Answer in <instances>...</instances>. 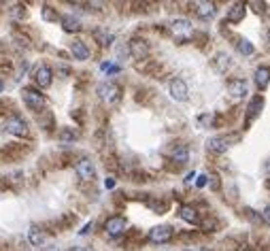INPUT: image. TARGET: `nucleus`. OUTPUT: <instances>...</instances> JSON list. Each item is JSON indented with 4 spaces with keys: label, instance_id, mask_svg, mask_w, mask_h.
Masks as SVG:
<instances>
[{
    "label": "nucleus",
    "instance_id": "nucleus-1",
    "mask_svg": "<svg viewBox=\"0 0 270 251\" xmlns=\"http://www.w3.org/2000/svg\"><path fill=\"white\" fill-rule=\"evenodd\" d=\"M21 98H23V102H26V107H30L32 111L45 109V96L40 94L39 90H34V87H26V90L21 92Z\"/></svg>",
    "mask_w": 270,
    "mask_h": 251
},
{
    "label": "nucleus",
    "instance_id": "nucleus-2",
    "mask_svg": "<svg viewBox=\"0 0 270 251\" xmlns=\"http://www.w3.org/2000/svg\"><path fill=\"white\" fill-rule=\"evenodd\" d=\"M98 96H100V100H104L107 104H115V102H119V98H121V90L115 83L107 81V83L98 85Z\"/></svg>",
    "mask_w": 270,
    "mask_h": 251
},
{
    "label": "nucleus",
    "instance_id": "nucleus-3",
    "mask_svg": "<svg viewBox=\"0 0 270 251\" xmlns=\"http://www.w3.org/2000/svg\"><path fill=\"white\" fill-rule=\"evenodd\" d=\"M4 132L13 134V136H26L28 124L19 117V115H11V117H7V121H4Z\"/></svg>",
    "mask_w": 270,
    "mask_h": 251
},
{
    "label": "nucleus",
    "instance_id": "nucleus-4",
    "mask_svg": "<svg viewBox=\"0 0 270 251\" xmlns=\"http://www.w3.org/2000/svg\"><path fill=\"white\" fill-rule=\"evenodd\" d=\"M168 92H170V96H173L174 100H179V102H185L187 98H190V87H187V83L183 79H173V81H170Z\"/></svg>",
    "mask_w": 270,
    "mask_h": 251
},
{
    "label": "nucleus",
    "instance_id": "nucleus-5",
    "mask_svg": "<svg viewBox=\"0 0 270 251\" xmlns=\"http://www.w3.org/2000/svg\"><path fill=\"white\" fill-rule=\"evenodd\" d=\"M170 238H173V228L170 226H155V228L149 230V241L151 243L162 245V243H168Z\"/></svg>",
    "mask_w": 270,
    "mask_h": 251
},
{
    "label": "nucleus",
    "instance_id": "nucleus-6",
    "mask_svg": "<svg viewBox=\"0 0 270 251\" xmlns=\"http://www.w3.org/2000/svg\"><path fill=\"white\" fill-rule=\"evenodd\" d=\"M75 173H77V177L81 181H92L96 177V166H94V162H90V160H79L77 164H75Z\"/></svg>",
    "mask_w": 270,
    "mask_h": 251
},
{
    "label": "nucleus",
    "instance_id": "nucleus-7",
    "mask_svg": "<svg viewBox=\"0 0 270 251\" xmlns=\"http://www.w3.org/2000/svg\"><path fill=\"white\" fill-rule=\"evenodd\" d=\"M126 219L124 217H119V215H115V217H109L107 219V224H104V230H107V234L109 236H119V234H124L126 232Z\"/></svg>",
    "mask_w": 270,
    "mask_h": 251
},
{
    "label": "nucleus",
    "instance_id": "nucleus-8",
    "mask_svg": "<svg viewBox=\"0 0 270 251\" xmlns=\"http://www.w3.org/2000/svg\"><path fill=\"white\" fill-rule=\"evenodd\" d=\"M34 81H37L39 87H49L51 81H54V71L49 66H39L37 73H34Z\"/></svg>",
    "mask_w": 270,
    "mask_h": 251
},
{
    "label": "nucleus",
    "instance_id": "nucleus-9",
    "mask_svg": "<svg viewBox=\"0 0 270 251\" xmlns=\"http://www.w3.org/2000/svg\"><path fill=\"white\" fill-rule=\"evenodd\" d=\"M170 30L177 39H187L192 34V24L187 19H174L173 24H170Z\"/></svg>",
    "mask_w": 270,
    "mask_h": 251
},
{
    "label": "nucleus",
    "instance_id": "nucleus-10",
    "mask_svg": "<svg viewBox=\"0 0 270 251\" xmlns=\"http://www.w3.org/2000/svg\"><path fill=\"white\" fill-rule=\"evenodd\" d=\"M128 49H130V54L136 58V60H143V58L149 56V45L145 43V40H138V39H134L128 43Z\"/></svg>",
    "mask_w": 270,
    "mask_h": 251
},
{
    "label": "nucleus",
    "instance_id": "nucleus-11",
    "mask_svg": "<svg viewBox=\"0 0 270 251\" xmlns=\"http://www.w3.org/2000/svg\"><path fill=\"white\" fill-rule=\"evenodd\" d=\"M228 92H230V96L234 100H238V98H243L247 94V81H243V79L230 81V83H228Z\"/></svg>",
    "mask_w": 270,
    "mask_h": 251
},
{
    "label": "nucleus",
    "instance_id": "nucleus-12",
    "mask_svg": "<svg viewBox=\"0 0 270 251\" xmlns=\"http://www.w3.org/2000/svg\"><path fill=\"white\" fill-rule=\"evenodd\" d=\"M193 11H196V15L200 17V19H211V17L217 13L213 2H193Z\"/></svg>",
    "mask_w": 270,
    "mask_h": 251
},
{
    "label": "nucleus",
    "instance_id": "nucleus-13",
    "mask_svg": "<svg viewBox=\"0 0 270 251\" xmlns=\"http://www.w3.org/2000/svg\"><path fill=\"white\" fill-rule=\"evenodd\" d=\"M245 4L243 2H234L230 9H228V15H226V19L230 21V24H238V21H243V17H245Z\"/></svg>",
    "mask_w": 270,
    "mask_h": 251
},
{
    "label": "nucleus",
    "instance_id": "nucleus-14",
    "mask_svg": "<svg viewBox=\"0 0 270 251\" xmlns=\"http://www.w3.org/2000/svg\"><path fill=\"white\" fill-rule=\"evenodd\" d=\"M70 54H73V58L75 60H87L90 58V47L83 43V40H75L73 45H70Z\"/></svg>",
    "mask_w": 270,
    "mask_h": 251
},
{
    "label": "nucleus",
    "instance_id": "nucleus-15",
    "mask_svg": "<svg viewBox=\"0 0 270 251\" xmlns=\"http://www.w3.org/2000/svg\"><path fill=\"white\" fill-rule=\"evenodd\" d=\"M45 241H47V236H45V232L40 230V228L32 226L30 230H28V243H30L32 247H43Z\"/></svg>",
    "mask_w": 270,
    "mask_h": 251
},
{
    "label": "nucleus",
    "instance_id": "nucleus-16",
    "mask_svg": "<svg viewBox=\"0 0 270 251\" xmlns=\"http://www.w3.org/2000/svg\"><path fill=\"white\" fill-rule=\"evenodd\" d=\"M207 149L213 151V154H224V151L228 149V141L224 136H213L207 141Z\"/></svg>",
    "mask_w": 270,
    "mask_h": 251
},
{
    "label": "nucleus",
    "instance_id": "nucleus-17",
    "mask_svg": "<svg viewBox=\"0 0 270 251\" xmlns=\"http://www.w3.org/2000/svg\"><path fill=\"white\" fill-rule=\"evenodd\" d=\"M170 157H173V162H177V164H187V162H190V149H187L185 145H179V147L173 149Z\"/></svg>",
    "mask_w": 270,
    "mask_h": 251
},
{
    "label": "nucleus",
    "instance_id": "nucleus-18",
    "mask_svg": "<svg viewBox=\"0 0 270 251\" xmlns=\"http://www.w3.org/2000/svg\"><path fill=\"white\" fill-rule=\"evenodd\" d=\"M255 83H257L260 90H266L268 83H270V68H266V66L257 68L255 71Z\"/></svg>",
    "mask_w": 270,
    "mask_h": 251
},
{
    "label": "nucleus",
    "instance_id": "nucleus-19",
    "mask_svg": "<svg viewBox=\"0 0 270 251\" xmlns=\"http://www.w3.org/2000/svg\"><path fill=\"white\" fill-rule=\"evenodd\" d=\"M179 217L187 221V224H198L200 221V217H198V211L193 207H181L179 209Z\"/></svg>",
    "mask_w": 270,
    "mask_h": 251
},
{
    "label": "nucleus",
    "instance_id": "nucleus-20",
    "mask_svg": "<svg viewBox=\"0 0 270 251\" xmlns=\"http://www.w3.org/2000/svg\"><path fill=\"white\" fill-rule=\"evenodd\" d=\"M62 28H64V32H79L81 21L75 15H64L62 17Z\"/></svg>",
    "mask_w": 270,
    "mask_h": 251
},
{
    "label": "nucleus",
    "instance_id": "nucleus-21",
    "mask_svg": "<svg viewBox=\"0 0 270 251\" xmlns=\"http://www.w3.org/2000/svg\"><path fill=\"white\" fill-rule=\"evenodd\" d=\"M262 107H264V98L262 96H257V98H253L251 100V104H249V109H247V121H251V119H255L257 115H260V111H262Z\"/></svg>",
    "mask_w": 270,
    "mask_h": 251
},
{
    "label": "nucleus",
    "instance_id": "nucleus-22",
    "mask_svg": "<svg viewBox=\"0 0 270 251\" xmlns=\"http://www.w3.org/2000/svg\"><path fill=\"white\" fill-rule=\"evenodd\" d=\"M236 47H238V51L243 56H251V54H253V45H251L247 39H240L238 43H236Z\"/></svg>",
    "mask_w": 270,
    "mask_h": 251
},
{
    "label": "nucleus",
    "instance_id": "nucleus-23",
    "mask_svg": "<svg viewBox=\"0 0 270 251\" xmlns=\"http://www.w3.org/2000/svg\"><path fill=\"white\" fill-rule=\"evenodd\" d=\"M230 66H232L230 56H226V54H219V56H217V68H219L221 73H226Z\"/></svg>",
    "mask_w": 270,
    "mask_h": 251
},
{
    "label": "nucleus",
    "instance_id": "nucleus-24",
    "mask_svg": "<svg viewBox=\"0 0 270 251\" xmlns=\"http://www.w3.org/2000/svg\"><path fill=\"white\" fill-rule=\"evenodd\" d=\"M96 39L100 40V45H111L113 43V34L107 30H96Z\"/></svg>",
    "mask_w": 270,
    "mask_h": 251
},
{
    "label": "nucleus",
    "instance_id": "nucleus-25",
    "mask_svg": "<svg viewBox=\"0 0 270 251\" xmlns=\"http://www.w3.org/2000/svg\"><path fill=\"white\" fill-rule=\"evenodd\" d=\"M215 113H204V115H200V117H198V124L200 126H204V128H209V126H213L215 124Z\"/></svg>",
    "mask_w": 270,
    "mask_h": 251
},
{
    "label": "nucleus",
    "instance_id": "nucleus-26",
    "mask_svg": "<svg viewBox=\"0 0 270 251\" xmlns=\"http://www.w3.org/2000/svg\"><path fill=\"white\" fill-rule=\"evenodd\" d=\"M43 19H47V21H54V19H56L54 9H51V7H43Z\"/></svg>",
    "mask_w": 270,
    "mask_h": 251
},
{
    "label": "nucleus",
    "instance_id": "nucleus-27",
    "mask_svg": "<svg viewBox=\"0 0 270 251\" xmlns=\"http://www.w3.org/2000/svg\"><path fill=\"white\" fill-rule=\"evenodd\" d=\"M249 4L253 7L255 13H264V11H266V4H264V2H249Z\"/></svg>",
    "mask_w": 270,
    "mask_h": 251
},
{
    "label": "nucleus",
    "instance_id": "nucleus-28",
    "mask_svg": "<svg viewBox=\"0 0 270 251\" xmlns=\"http://www.w3.org/2000/svg\"><path fill=\"white\" fill-rule=\"evenodd\" d=\"M62 141L66 143V141H75V132L73 130H64L62 132Z\"/></svg>",
    "mask_w": 270,
    "mask_h": 251
},
{
    "label": "nucleus",
    "instance_id": "nucleus-29",
    "mask_svg": "<svg viewBox=\"0 0 270 251\" xmlns=\"http://www.w3.org/2000/svg\"><path fill=\"white\" fill-rule=\"evenodd\" d=\"M207 183H209V174H200V177H198V181H196L198 188H204Z\"/></svg>",
    "mask_w": 270,
    "mask_h": 251
},
{
    "label": "nucleus",
    "instance_id": "nucleus-30",
    "mask_svg": "<svg viewBox=\"0 0 270 251\" xmlns=\"http://www.w3.org/2000/svg\"><path fill=\"white\" fill-rule=\"evenodd\" d=\"M260 217H264V219H266L268 224H270V207H266V209H264V213L260 215Z\"/></svg>",
    "mask_w": 270,
    "mask_h": 251
},
{
    "label": "nucleus",
    "instance_id": "nucleus-31",
    "mask_svg": "<svg viewBox=\"0 0 270 251\" xmlns=\"http://www.w3.org/2000/svg\"><path fill=\"white\" fill-rule=\"evenodd\" d=\"M193 177H196V174H193V173H190V174H187V177H185V183H192V181H193Z\"/></svg>",
    "mask_w": 270,
    "mask_h": 251
},
{
    "label": "nucleus",
    "instance_id": "nucleus-32",
    "mask_svg": "<svg viewBox=\"0 0 270 251\" xmlns=\"http://www.w3.org/2000/svg\"><path fill=\"white\" fill-rule=\"evenodd\" d=\"M45 251H62L60 247H58V245H51V247H47Z\"/></svg>",
    "mask_w": 270,
    "mask_h": 251
},
{
    "label": "nucleus",
    "instance_id": "nucleus-33",
    "mask_svg": "<svg viewBox=\"0 0 270 251\" xmlns=\"http://www.w3.org/2000/svg\"><path fill=\"white\" fill-rule=\"evenodd\" d=\"M90 228H92V221H90V224H87V226L83 228V230H81V234H87V232H90Z\"/></svg>",
    "mask_w": 270,
    "mask_h": 251
},
{
    "label": "nucleus",
    "instance_id": "nucleus-34",
    "mask_svg": "<svg viewBox=\"0 0 270 251\" xmlns=\"http://www.w3.org/2000/svg\"><path fill=\"white\" fill-rule=\"evenodd\" d=\"M104 185H107V188L111 190V188H113V185H115V181H113V179H107V183H104Z\"/></svg>",
    "mask_w": 270,
    "mask_h": 251
},
{
    "label": "nucleus",
    "instance_id": "nucleus-35",
    "mask_svg": "<svg viewBox=\"0 0 270 251\" xmlns=\"http://www.w3.org/2000/svg\"><path fill=\"white\" fill-rule=\"evenodd\" d=\"M70 251H87V249H85V247H73Z\"/></svg>",
    "mask_w": 270,
    "mask_h": 251
},
{
    "label": "nucleus",
    "instance_id": "nucleus-36",
    "mask_svg": "<svg viewBox=\"0 0 270 251\" xmlns=\"http://www.w3.org/2000/svg\"><path fill=\"white\" fill-rule=\"evenodd\" d=\"M2 87H4V83H2V81H0V92H2Z\"/></svg>",
    "mask_w": 270,
    "mask_h": 251
},
{
    "label": "nucleus",
    "instance_id": "nucleus-37",
    "mask_svg": "<svg viewBox=\"0 0 270 251\" xmlns=\"http://www.w3.org/2000/svg\"><path fill=\"white\" fill-rule=\"evenodd\" d=\"M268 40H270V30H268Z\"/></svg>",
    "mask_w": 270,
    "mask_h": 251
}]
</instances>
